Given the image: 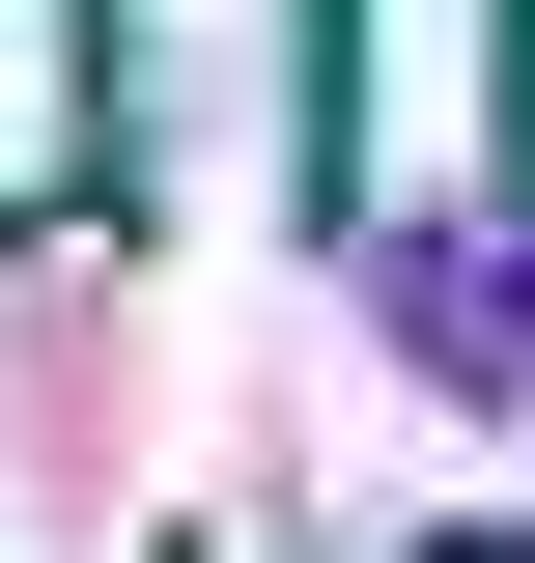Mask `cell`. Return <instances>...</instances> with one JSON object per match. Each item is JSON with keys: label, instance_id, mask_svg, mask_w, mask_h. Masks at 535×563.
Returning <instances> with one entry per match:
<instances>
[{"label": "cell", "instance_id": "6da1fadb", "mask_svg": "<svg viewBox=\"0 0 535 563\" xmlns=\"http://www.w3.org/2000/svg\"><path fill=\"white\" fill-rule=\"evenodd\" d=\"M85 141H113V0H0V225H57Z\"/></svg>", "mask_w": 535, "mask_h": 563}, {"label": "cell", "instance_id": "7a4b0ae2", "mask_svg": "<svg viewBox=\"0 0 535 563\" xmlns=\"http://www.w3.org/2000/svg\"><path fill=\"white\" fill-rule=\"evenodd\" d=\"M423 563H535V536H423Z\"/></svg>", "mask_w": 535, "mask_h": 563}]
</instances>
